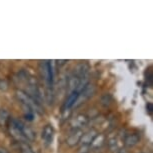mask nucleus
<instances>
[{"mask_svg": "<svg viewBox=\"0 0 153 153\" xmlns=\"http://www.w3.org/2000/svg\"><path fill=\"white\" fill-rule=\"evenodd\" d=\"M58 65L59 66H62V65H64V64H66V62H67V60H58Z\"/></svg>", "mask_w": 153, "mask_h": 153, "instance_id": "22", "label": "nucleus"}, {"mask_svg": "<svg viewBox=\"0 0 153 153\" xmlns=\"http://www.w3.org/2000/svg\"><path fill=\"white\" fill-rule=\"evenodd\" d=\"M15 95H16L18 101L22 104L23 107L31 109L34 113H36V112L37 113H40V114L42 113L41 105L38 104L36 101H34L25 91L21 90V89H17L15 91Z\"/></svg>", "mask_w": 153, "mask_h": 153, "instance_id": "1", "label": "nucleus"}, {"mask_svg": "<svg viewBox=\"0 0 153 153\" xmlns=\"http://www.w3.org/2000/svg\"><path fill=\"white\" fill-rule=\"evenodd\" d=\"M18 147L20 150V153H35L27 142H18Z\"/></svg>", "mask_w": 153, "mask_h": 153, "instance_id": "15", "label": "nucleus"}, {"mask_svg": "<svg viewBox=\"0 0 153 153\" xmlns=\"http://www.w3.org/2000/svg\"><path fill=\"white\" fill-rule=\"evenodd\" d=\"M89 122V117L86 114L79 113L75 116L73 119L71 120L70 126L72 130H78V129H82V127L86 126Z\"/></svg>", "mask_w": 153, "mask_h": 153, "instance_id": "5", "label": "nucleus"}, {"mask_svg": "<svg viewBox=\"0 0 153 153\" xmlns=\"http://www.w3.org/2000/svg\"><path fill=\"white\" fill-rule=\"evenodd\" d=\"M118 153H127V152L125 151V149H121V150H119V152Z\"/></svg>", "mask_w": 153, "mask_h": 153, "instance_id": "24", "label": "nucleus"}, {"mask_svg": "<svg viewBox=\"0 0 153 153\" xmlns=\"http://www.w3.org/2000/svg\"><path fill=\"white\" fill-rule=\"evenodd\" d=\"M89 70V65L87 63L83 62V63H80L76 66V69H75V75L78 76L80 79L84 78V77L87 76V72Z\"/></svg>", "mask_w": 153, "mask_h": 153, "instance_id": "13", "label": "nucleus"}, {"mask_svg": "<svg viewBox=\"0 0 153 153\" xmlns=\"http://www.w3.org/2000/svg\"><path fill=\"white\" fill-rule=\"evenodd\" d=\"M90 150L91 149L89 145H81V147L78 149V153H89Z\"/></svg>", "mask_w": 153, "mask_h": 153, "instance_id": "20", "label": "nucleus"}, {"mask_svg": "<svg viewBox=\"0 0 153 153\" xmlns=\"http://www.w3.org/2000/svg\"><path fill=\"white\" fill-rule=\"evenodd\" d=\"M39 68L41 75L45 79L46 84L48 88H52L54 82V69H53V61L49 60H43L39 63Z\"/></svg>", "mask_w": 153, "mask_h": 153, "instance_id": "2", "label": "nucleus"}, {"mask_svg": "<svg viewBox=\"0 0 153 153\" xmlns=\"http://www.w3.org/2000/svg\"><path fill=\"white\" fill-rule=\"evenodd\" d=\"M111 102H112V97H111V95L108 94V93L103 94L102 96H101V98H100L101 105L104 106V107H107V106H109L111 104Z\"/></svg>", "mask_w": 153, "mask_h": 153, "instance_id": "16", "label": "nucleus"}, {"mask_svg": "<svg viewBox=\"0 0 153 153\" xmlns=\"http://www.w3.org/2000/svg\"><path fill=\"white\" fill-rule=\"evenodd\" d=\"M146 109H147V111H148V113L149 114H152V112H153V105H152V103H147L146 104Z\"/></svg>", "mask_w": 153, "mask_h": 153, "instance_id": "21", "label": "nucleus"}, {"mask_svg": "<svg viewBox=\"0 0 153 153\" xmlns=\"http://www.w3.org/2000/svg\"><path fill=\"white\" fill-rule=\"evenodd\" d=\"M8 87H9V84L5 79H0V90L2 91H6Z\"/></svg>", "mask_w": 153, "mask_h": 153, "instance_id": "19", "label": "nucleus"}, {"mask_svg": "<svg viewBox=\"0 0 153 153\" xmlns=\"http://www.w3.org/2000/svg\"><path fill=\"white\" fill-rule=\"evenodd\" d=\"M140 141V135L138 133H131V134H127L124 137L123 144L124 146L127 148H132V147L136 146Z\"/></svg>", "mask_w": 153, "mask_h": 153, "instance_id": "9", "label": "nucleus"}, {"mask_svg": "<svg viewBox=\"0 0 153 153\" xmlns=\"http://www.w3.org/2000/svg\"><path fill=\"white\" fill-rule=\"evenodd\" d=\"M94 93H95V86L93 84H91V83H88V84L79 92L78 98H77V101L74 106H79L83 104V103H85V101H87Z\"/></svg>", "mask_w": 153, "mask_h": 153, "instance_id": "3", "label": "nucleus"}, {"mask_svg": "<svg viewBox=\"0 0 153 153\" xmlns=\"http://www.w3.org/2000/svg\"><path fill=\"white\" fill-rule=\"evenodd\" d=\"M78 95H79V92H77V91L70 92V94L68 95L67 99H66L65 103H64V109H63V110H66V109H67V110H70V109L75 105V103H76Z\"/></svg>", "mask_w": 153, "mask_h": 153, "instance_id": "11", "label": "nucleus"}, {"mask_svg": "<svg viewBox=\"0 0 153 153\" xmlns=\"http://www.w3.org/2000/svg\"><path fill=\"white\" fill-rule=\"evenodd\" d=\"M15 121H16V124L19 127V129L21 130L23 136H24V138H25V140L26 141H34L36 139V134L31 127L27 126L26 124L23 122V121L19 120V119H16V118H15Z\"/></svg>", "mask_w": 153, "mask_h": 153, "instance_id": "4", "label": "nucleus"}, {"mask_svg": "<svg viewBox=\"0 0 153 153\" xmlns=\"http://www.w3.org/2000/svg\"><path fill=\"white\" fill-rule=\"evenodd\" d=\"M10 114L6 109H0V126L5 127L10 121Z\"/></svg>", "mask_w": 153, "mask_h": 153, "instance_id": "14", "label": "nucleus"}, {"mask_svg": "<svg viewBox=\"0 0 153 153\" xmlns=\"http://www.w3.org/2000/svg\"><path fill=\"white\" fill-rule=\"evenodd\" d=\"M105 141H106L105 135L103 133H98V135L94 138V140L92 141L91 144H90V149L95 150V149L100 148V147H102L103 145H104Z\"/></svg>", "mask_w": 153, "mask_h": 153, "instance_id": "12", "label": "nucleus"}, {"mask_svg": "<svg viewBox=\"0 0 153 153\" xmlns=\"http://www.w3.org/2000/svg\"><path fill=\"white\" fill-rule=\"evenodd\" d=\"M97 135H98V131L95 128L89 129L88 131H86L83 133L82 137H81V140H80V143H81L82 145H89L90 146L91 142L94 140V138L96 137Z\"/></svg>", "mask_w": 153, "mask_h": 153, "instance_id": "8", "label": "nucleus"}, {"mask_svg": "<svg viewBox=\"0 0 153 153\" xmlns=\"http://www.w3.org/2000/svg\"><path fill=\"white\" fill-rule=\"evenodd\" d=\"M83 133H84V132H83L82 129L72 130L71 134H69V136L66 138V144H67L69 147H75L80 142Z\"/></svg>", "mask_w": 153, "mask_h": 153, "instance_id": "6", "label": "nucleus"}, {"mask_svg": "<svg viewBox=\"0 0 153 153\" xmlns=\"http://www.w3.org/2000/svg\"><path fill=\"white\" fill-rule=\"evenodd\" d=\"M80 80L81 79H80L78 76H76L75 74H72L71 76H69L67 78V80H66V85L68 86L69 91L70 92L76 91L79 87Z\"/></svg>", "mask_w": 153, "mask_h": 153, "instance_id": "10", "label": "nucleus"}, {"mask_svg": "<svg viewBox=\"0 0 153 153\" xmlns=\"http://www.w3.org/2000/svg\"><path fill=\"white\" fill-rule=\"evenodd\" d=\"M42 139L43 142H44L45 146H49L53 141V137H54V128L52 125L50 124H47V125L44 126L42 130Z\"/></svg>", "mask_w": 153, "mask_h": 153, "instance_id": "7", "label": "nucleus"}, {"mask_svg": "<svg viewBox=\"0 0 153 153\" xmlns=\"http://www.w3.org/2000/svg\"><path fill=\"white\" fill-rule=\"evenodd\" d=\"M108 147L111 151H117L118 149V143L116 138H110L108 140Z\"/></svg>", "mask_w": 153, "mask_h": 153, "instance_id": "17", "label": "nucleus"}, {"mask_svg": "<svg viewBox=\"0 0 153 153\" xmlns=\"http://www.w3.org/2000/svg\"><path fill=\"white\" fill-rule=\"evenodd\" d=\"M34 112L31 110H26L24 113V117L27 121H33L34 120Z\"/></svg>", "mask_w": 153, "mask_h": 153, "instance_id": "18", "label": "nucleus"}, {"mask_svg": "<svg viewBox=\"0 0 153 153\" xmlns=\"http://www.w3.org/2000/svg\"><path fill=\"white\" fill-rule=\"evenodd\" d=\"M0 153H9V151L4 147H0Z\"/></svg>", "mask_w": 153, "mask_h": 153, "instance_id": "23", "label": "nucleus"}]
</instances>
